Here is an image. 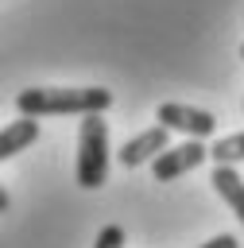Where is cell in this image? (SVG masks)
Segmentation results:
<instances>
[{"label":"cell","instance_id":"cell-1","mask_svg":"<svg viewBox=\"0 0 244 248\" xmlns=\"http://www.w3.org/2000/svg\"><path fill=\"white\" fill-rule=\"evenodd\" d=\"M15 108L27 116H85L112 108V89L105 85H35L15 93Z\"/></svg>","mask_w":244,"mask_h":248},{"label":"cell","instance_id":"cell-2","mask_svg":"<svg viewBox=\"0 0 244 248\" xmlns=\"http://www.w3.org/2000/svg\"><path fill=\"white\" fill-rule=\"evenodd\" d=\"M74 178L81 190H97L108 178V124L101 112H85L77 124V167Z\"/></svg>","mask_w":244,"mask_h":248},{"label":"cell","instance_id":"cell-3","mask_svg":"<svg viewBox=\"0 0 244 248\" xmlns=\"http://www.w3.org/2000/svg\"><path fill=\"white\" fill-rule=\"evenodd\" d=\"M209 159V143L205 140H186V143H178V147H163L155 159H151V174H155V182H174L178 174H186V170H194V167H201Z\"/></svg>","mask_w":244,"mask_h":248},{"label":"cell","instance_id":"cell-4","mask_svg":"<svg viewBox=\"0 0 244 248\" xmlns=\"http://www.w3.org/2000/svg\"><path fill=\"white\" fill-rule=\"evenodd\" d=\"M155 120L170 132H182V136H194V140H205L217 132V116L205 112V108H194V105H178V101H163L155 108Z\"/></svg>","mask_w":244,"mask_h":248},{"label":"cell","instance_id":"cell-5","mask_svg":"<svg viewBox=\"0 0 244 248\" xmlns=\"http://www.w3.org/2000/svg\"><path fill=\"white\" fill-rule=\"evenodd\" d=\"M167 143H170V128L151 124V128H143L139 136H132V140L116 151V159H120V167H143V163H151Z\"/></svg>","mask_w":244,"mask_h":248},{"label":"cell","instance_id":"cell-6","mask_svg":"<svg viewBox=\"0 0 244 248\" xmlns=\"http://www.w3.org/2000/svg\"><path fill=\"white\" fill-rule=\"evenodd\" d=\"M39 140V116H27V112H19V120H12V124H4L0 128V163L4 159H15L23 147H31Z\"/></svg>","mask_w":244,"mask_h":248},{"label":"cell","instance_id":"cell-7","mask_svg":"<svg viewBox=\"0 0 244 248\" xmlns=\"http://www.w3.org/2000/svg\"><path fill=\"white\" fill-rule=\"evenodd\" d=\"M209 182H213V190L229 202V209L240 217V225H244V178H240V170L232 167V163H217L213 170H209Z\"/></svg>","mask_w":244,"mask_h":248},{"label":"cell","instance_id":"cell-8","mask_svg":"<svg viewBox=\"0 0 244 248\" xmlns=\"http://www.w3.org/2000/svg\"><path fill=\"white\" fill-rule=\"evenodd\" d=\"M209 159L213 163H244V132H236V136H225V140H217L213 147H209Z\"/></svg>","mask_w":244,"mask_h":248},{"label":"cell","instance_id":"cell-9","mask_svg":"<svg viewBox=\"0 0 244 248\" xmlns=\"http://www.w3.org/2000/svg\"><path fill=\"white\" fill-rule=\"evenodd\" d=\"M93 248H124V229L120 225H105L93 240Z\"/></svg>","mask_w":244,"mask_h":248},{"label":"cell","instance_id":"cell-10","mask_svg":"<svg viewBox=\"0 0 244 248\" xmlns=\"http://www.w3.org/2000/svg\"><path fill=\"white\" fill-rule=\"evenodd\" d=\"M198 248H240V240H236L232 232H221V236H209V240L198 244Z\"/></svg>","mask_w":244,"mask_h":248},{"label":"cell","instance_id":"cell-11","mask_svg":"<svg viewBox=\"0 0 244 248\" xmlns=\"http://www.w3.org/2000/svg\"><path fill=\"white\" fill-rule=\"evenodd\" d=\"M12 209V198H8V190H4V182H0V213H8Z\"/></svg>","mask_w":244,"mask_h":248},{"label":"cell","instance_id":"cell-12","mask_svg":"<svg viewBox=\"0 0 244 248\" xmlns=\"http://www.w3.org/2000/svg\"><path fill=\"white\" fill-rule=\"evenodd\" d=\"M240 58H244V43H240Z\"/></svg>","mask_w":244,"mask_h":248}]
</instances>
